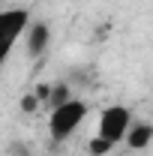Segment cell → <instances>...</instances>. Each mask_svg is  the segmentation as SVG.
<instances>
[{"label": "cell", "instance_id": "8992f818", "mask_svg": "<svg viewBox=\"0 0 153 156\" xmlns=\"http://www.w3.org/2000/svg\"><path fill=\"white\" fill-rule=\"evenodd\" d=\"M111 147H114V141H108V138H102V135H93V138H90V144H87L90 156H108Z\"/></svg>", "mask_w": 153, "mask_h": 156}, {"label": "cell", "instance_id": "7a4b0ae2", "mask_svg": "<svg viewBox=\"0 0 153 156\" xmlns=\"http://www.w3.org/2000/svg\"><path fill=\"white\" fill-rule=\"evenodd\" d=\"M132 111L126 108V105H108V108H102L99 111V126H96V135L108 138V141H126V132H129V126H132Z\"/></svg>", "mask_w": 153, "mask_h": 156}, {"label": "cell", "instance_id": "5b68a950", "mask_svg": "<svg viewBox=\"0 0 153 156\" xmlns=\"http://www.w3.org/2000/svg\"><path fill=\"white\" fill-rule=\"evenodd\" d=\"M150 141H153V123L135 120L132 126H129V132H126V147L129 150H147Z\"/></svg>", "mask_w": 153, "mask_h": 156}, {"label": "cell", "instance_id": "ba28073f", "mask_svg": "<svg viewBox=\"0 0 153 156\" xmlns=\"http://www.w3.org/2000/svg\"><path fill=\"white\" fill-rule=\"evenodd\" d=\"M39 105H42V102H39V96H36V93H27V96L21 99V111H27V114H33Z\"/></svg>", "mask_w": 153, "mask_h": 156}, {"label": "cell", "instance_id": "52a82bcc", "mask_svg": "<svg viewBox=\"0 0 153 156\" xmlns=\"http://www.w3.org/2000/svg\"><path fill=\"white\" fill-rule=\"evenodd\" d=\"M69 87L66 84H54V90H51V99H48V108H57V105H63V102H69Z\"/></svg>", "mask_w": 153, "mask_h": 156}, {"label": "cell", "instance_id": "9c48e42d", "mask_svg": "<svg viewBox=\"0 0 153 156\" xmlns=\"http://www.w3.org/2000/svg\"><path fill=\"white\" fill-rule=\"evenodd\" d=\"M51 90H54V84H48V81H42L36 87V96H39V102L42 105H48V99H51Z\"/></svg>", "mask_w": 153, "mask_h": 156}, {"label": "cell", "instance_id": "3957f363", "mask_svg": "<svg viewBox=\"0 0 153 156\" xmlns=\"http://www.w3.org/2000/svg\"><path fill=\"white\" fill-rule=\"evenodd\" d=\"M30 12L27 9H3L0 12V33H3V51L9 54L15 48L18 36H27L30 30Z\"/></svg>", "mask_w": 153, "mask_h": 156}, {"label": "cell", "instance_id": "277c9868", "mask_svg": "<svg viewBox=\"0 0 153 156\" xmlns=\"http://www.w3.org/2000/svg\"><path fill=\"white\" fill-rule=\"evenodd\" d=\"M48 42H51V27H48L45 21H33L30 30H27V36H24L27 54H30V57H39V54L48 48Z\"/></svg>", "mask_w": 153, "mask_h": 156}, {"label": "cell", "instance_id": "6da1fadb", "mask_svg": "<svg viewBox=\"0 0 153 156\" xmlns=\"http://www.w3.org/2000/svg\"><path fill=\"white\" fill-rule=\"evenodd\" d=\"M87 102H81V99H69V102H63L57 108H51V114H48V135L51 141H66V138H72L78 132V126L84 123V117H87Z\"/></svg>", "mask_w": 153, "mask_h": 156}]
</instances>
